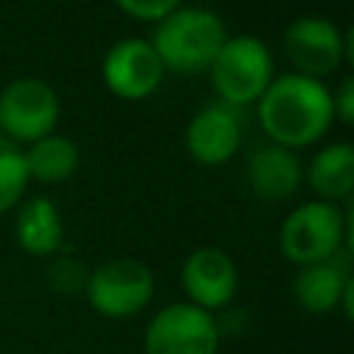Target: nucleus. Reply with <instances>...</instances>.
Instances as JSON below:
<instances>
[{
    "label": "nucleus",
    "mask_w": 354,
    "mask_h": 354,
    "mask_svg": "<svg viewBox=\"0 0 354 354\" xmlns=\"http://www.w3.org/2000/svg\"><path fill=\"white\" fill-rule=\"evenodd\" d=\"M183 288L191 304L202 310H218L230 304L238 290V268L232 257L216 246H202L191 252L183 263Z\"/></svg>",
    "instance_id": "nucleus-10"
},
{
    "label": "nucleus",
    "mask_w": 354,
    "mask_h": 354,
    "mask_svg": "<svg viewBox=\"0 0 354 354\" xmlns=\"http://www.w3.org/2000/svg\"><path fill=\"white\" fill-rule=\"evenodd\" d=\"M17 243L36 257L53 254L64 243V224L58 216V207L44 199L33 196L19 207L17 216Z\"/></svg>",
    "instance_id": "nucleus-14"
},
{
    "label": "nucleus",
    "mask_w": 354,
    "mask_h": 354,
    "mask_svg": "<svg viewBox=\"0 0 354 354\" xmlns=\"http://www.w3.org/2000/svg\"><path fill=\"white\" fill-rule=\"evenodd\" d=\"M246 177H249L252 191L260 199L282 202L299 188L301 166H299V158L293 155V149L279 147V144H266L249 155Z\"/></svg>",
    "instance_id": "nucleus-12"
},
{
    "label": "nucleus",
    "mask_w": 354,
    "mask_h": 354,
    "mask_svg": "<svg viewBox=\"0 0 354 354\" xmlns=\"http://www.w3.org/2000/svg\"><path fill=\"white\" fill-rule=\"evenodd\" d=\"M163 64L149 41L122 39L102 58V80L122 100H144L163 80Z\"/></svg>",
    "instance_id": "nucleus-9"
},
{
    "label": "nucleus",
    "mask_w": 354,
    "mask_h": 354,
    "mask_svg": "<svg viewBox=\"0 0 354 354\" xmlns=\"http://www.w3.org/2000/svg\"><path fill=\"white\" fill-rule=\"evenodd\" d=\"M80 163V152L75 147V141H69L66 136H44L39 141L30 144V149L25 152V169L28 177L39 180V183H64L77 171Z\"/></svg>",
    "instance_id": "nucleus-16"
},
{
    "label": "nucleus",
    "mask_w": 354,
    "mask_h": 354,
    "mask_svg": "<svg viewBox=\"0 0 354 354\" xmlns=\"http://www.w3.org/2000/svg\"><path fill=\"white\" fill-rule=\"evenodd\" d=\"M285 55L296 66L299 75L321 77L340 66L348 58V33L324 17H299L285 28L282 36Z\"/></svg>",
    "instance_id": "nucleus-8"
},
{
    "label": "nucleus",
    "mask_w": 354,
    "mask_h": 354,
    "mask_svg": "<svg viewBox=\"0 0 354 354\" xmlns=\"http://www.w3.org/2000/svg\"><path fill=\"white\" fill-rule=\"evenodd\" d=\"M58 97L39 77H17L0 91V124L14 141H39L58 122Z\"/></svg>",
    "instance_id": "nucleus-7"
},
{
    "label": "nucleus",
    "mask_w": 354,
    "mask_h": 354,
    "mask_svg": "<svg viewBox=\"0 0 354 354\" xmlns=\"http://www.w3.org/2000/svg\"><path fill=\"white\" fill-rule=\"evenodd\" d=\"M227 30L216 11L210 8H174L158 19L152 50L158 53L163 69L194 75L213 64L218 47L224 44Z\"/></svg>",
    "instance_id": "nucleus-2"
},
{
    "label": "nucleus",
    "mask_w": 354,
    "mask_h": 354,
    "mask_svg": "<svg viewBox=\"0 0 354 354\" xmlns=\"http://www.w3.org/2000/svg\"><path fill=\"white\" fill-rule=\"evenodd\" d=\"M332 111L343 124H351L354 119V80L343 77V83L337 86V94H332Z\"/></svg>",
    "instance_id": "nucleus-19"
},
{
    "label": "nucleus",
    "mask_w": 354,
    "mask_h": 354,
    "mask_svg": "<svg viewBox=\"0 0 354 354\" xmlns=\"http://www.w3.org/2000/svg\"><path fill=\"white\" fill-rule=\"evenodd\" d=\"M147 354H218L213 315L191 301L163 307L144 332Z\"/></svg>",
    "instance_id": "nucleus-6"
},
{
    "label": "nucleus",
    "mask_w": 354,
    "mask_h": 354,
    "mask_svg": "<svg viewBox=\"0 0 354 354\" xmlns=\"http://www.w3.org/2000/svg\"><path fill=\"white\" fill-rule=\"evenodd\" d=\"M116 6L136 19L158 22L166 14H171L174 8H180V0H116Z\"/></svg>",
    "instance_id": "nucleus-18"
},
{
    "label": "nucleus",
    "mask_w": 354,
    "mask_h": 354,
    "mask_svg": "<svg viewBox=\"0 0 354 354\" xmlns=\"http://www.w3.org/2000/svg\"><path fill=\"white\" fill-rule=\"evenodd\" d=\"M238 144H241L238 116L224 105H207L185 127L188 155L202 166L227 163L238 152Z\"/></svg>",
    "instance_id": "nucleus-11"
},
{
    "label": "nucleus",
    "mask_w": 354,
    "mask_h": 354,
    "mask_svg": "<svg viewBox=\"0 0 354 354\" xmlns=\"http://www.w3.org/2000/svg\"><path fill=\"white\" fill-rule=\"evenodd\" d=\"M348 235L346 216L332 202H304L279 227V249L296 266L332 260Z\"/></svg>",
    "instance_id": "nucleus-4"
},
{
    "label": "nucleus",
    "mask_w": 354,
    "mask_h": 354,
    "mask_svg": "<svg viewBox=\"0 0 354 354\" xmlns=\"http://www.w3.org/2000/svg\"><path fill=\"white\" fill-rule=\"evenodd\" d=\"M257 102L263 130L288 149L318 141L335 119L329 88L299 72L274 77Z\"/></svg>",
    "instance_id": "nucleus-1"
},
{
    "label": "nucleus",
    "mask_w": 354,
    "mask_h": 354,
    "mask_svg": "<svg viewBox=\"0 0 354 354\" xmlns=\"http://www.w3.org/2000/svg\"><path fill=\"white\" fill-rule=\"evenodd\" d=\"M86 293L100 315L130 318L149 304L155 293V277L136 257H113L88 274Z\"/></svg>",
    "instance_id": "nucleus-5"
},
{
    "label": "nucleus",
    "mask_w": 354,
    "mask_h": 354,
    "mask_svg": "<svg viewBox=\"0 0 354 354\" xmlns=\"http://www.w3.org/2000/svg\"><path fill=\"white\" fill-rule=\"evenodd\" d=\"M310 185L321 202L346 199L354 188V147L348 141L324 147L310 163Z\"/></svg>",
    "instance_id": "nucleus-15"
},
{
    "label": "nucleus",
    "mask_w": 354,
    "mask_h": 354,
    "mask_svg": "<svg viewBox=\"0 0 354 354\" xmlns=\"http://www.w3.org/2000/svg\"><path fill=\"white\" fill-rule=\"evenodd\" d=\"M210 69L216 91L230 105H246L263 97L274 80V61L257 36H232L218 47Z\"/></svg>",
    "instance_id": "nucleus-3"
},
{
    "label": "nucleus",
    "mask_w": 354,
    "mask_h": 354,
    "mask_svg": "<svg viewBox=\"0 0 354 354\" xmlns=\"http://www.w3.org/2000/svg\"><path fill=\"white\" fill-rule=\"evenodd\" d=\"M28 180L25 152L14 141L0 138V213L11 210L22 199Z\"/></svg>",
    "instance_id": "nucleus-17"
},
{
    "label": "nucleus",
    "mask_w": 354,
    "mask_h": 354,
    "mask_svg": "<svg viewBox=\"0 0 354 354\" xmlns=\"http://www.w3.org/2000/svg\"><path fill=\"white\" fill-rule=\"evenodd\" d=\"M293 296L299 307L307 313H329L340 301L346 304V315L351 313V279L335 263V257L301 266V271L293 279Z\"/></svg>",
    "instance_id": "nucleus-13"
}]
</instances>
